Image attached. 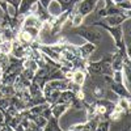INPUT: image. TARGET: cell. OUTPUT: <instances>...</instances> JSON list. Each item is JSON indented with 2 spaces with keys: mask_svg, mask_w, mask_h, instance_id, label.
<instances>
[{
  "mask_svg": "<svg viewBox=\"0 0 131 131\" xmlns=\"http://www.w3.org/2000/svg\"><path fill=\"white\" fill-rule=\"evenodd\" d=\"M112 60V54L106 55L102 59L97 60V62H85V71L88 75H97V76H112L113 70L110 66Z\"/></svg>",
  "mask_w": 131,
  "mask_h": 131,
  "instance_id": "6da1fadb",
  "label": "cell"
},
{
  "mask_svg": "<svg viewBox=\"0 0 131 131\" xmlns=\"http://www.w3.org/2000/svg\"><path fill=\"white\" fill-rule=\"evenodd\" d=\"M75 29V34H78L79 37H81L85 42H92V43H97L102 39V34L101 31L94 30L91 25L89 26H78V28H73Z\"/></svg>",
  "mask_w": 131,
  "mask_h": 131,
  "instance_id": "7a4b0ae2",
  "label": "cell"
},
{
  "mask_svg": "<svg viewBox=\"0 0 131 131\" xmlns=\"http://www.w3.org/2000/svg\"><path fill=\"white\" fill-rule=\"evenodd\" d=\"M98 2H100V0H80V2L73 7L72 10L76 12V13H79V15H81L85 18L89 13H92L94 10Z\"/></svg>",
  "mask_w": 131,
  "mask_h": 131,
  "instance_id": "3957f363",
  "label": "cell"
},
{
  "mask_svg": "<svg viewBox=\"0 0 131 131\" xmlns=\"http://www.w3.org/2000/svg\"><path fill=\"white\" fill-rule=\"evenodd\" d=\"M78 47H79V57L84 60H89V57L96 51L97 45L96 43H92V42H85L80 46L78 45Z\"/></svg>",
  "mask_w": 131,
  "mask_h": 131,
  "instance_id": "277c9868",
  "label": "cell"
},
{
  "mask_svg": "<svg viewBox=\"0 0 131 131\" xmlns=\"http://www.w3.org/2000/svg\"><path fill=\"white\" fill-rule=\"evenodd\" d=\"M86 78H88V73H86V71L84 68H75L70 76V81L83 86L86 81Z\"/></svg>",
  "mask_w": 131,
  "mask_h": 131,
  "instance_id": "5b68a950",
  "label": "cell"
},
{
  "mask_svg": "<svg viewBox=\"0 0 131 131\" xmlns=\"http://www.w3.org/2000/svg\"><path fill=\"white\" fill-rule=\"evenodd\" d=\"M130 12H125V13H121V15H114V16H109V17H105L106 20V25L109 26H119L122 25L125 21H127L130 18Z\"/></svg>",
  "mask_w": 131,
  "mask_h": 131,
  "instance_id": "8992f818",
  "label": "cell"
},
{
  "mask_svg": "<svg viewBox=\"0 0 131 131\" xmlns=\"http://www.w3.org/2000/svg\"><path fill=\"white\" fill-rule=\"evenodd\" d=\"M37 2L38 0H21L18 9H17V16H26L31 13V9L36 5Z\"/></svg>",
  "mask_w": 131,
  "mask_h": 131,
  "instance_id": "52a82bcc",
  "label": "cell"
},
{
  "mask_svg": "<svg viewBox=\"0 0 131 131\" xmlns=\"http://www.w3.org/2000/svg\"><path fill=\"white\" fill-rule=\"evenodd\" d=\"M70 105L67 104H54V105H50V110H51V117L59 119L64 113H67L70 110Z\"/></svg>",
  "mask_w": 131,
  "mask_h": 131,
  "instance_id": "ba28073f",
  "label": "cell"
},
{
  "mask_svg": "<svg viewBox=\"0 0 131 131\" xmlns=\"http://www.w3.org/2000/svg\"><path fill=\"white\" fill-rule=\"evenodd\" d=\"M42 131H66V130L59 126V119L51 117L47 119V122H46L45 127L42 128Z\"/></svg>",
  "mask_w": 131,
  "mask_h": 131,
  "instance_id": "9c48e42d",
  "label": "cell"
},
{
  "mask_svg": "<svg viewBox=\"0 0 131 131\" xmlns=\"http://www.w3.org/2000/svg\"><path fill=\"white\" fill-rule=\"evenodd\" d=\"M54 2H57L60 5V10H62V12H64V10L73 9V7L78 4L80 0H54Z\"/></svg>",
  "mask_w": 131,
  "mask_h": 131,
  "instance_id": "30bf717a",
  "label": "cell"
},
{
  "mask_svg": "<svg viewBox=\"0 0 131 131\" xmlns=\"http://www.w3.org/2000/svg\"><path fill=\"white\" fill-rule=\"evenodd\" d=\"M110 121H109V118H104L101 119L100 122H98L97 127L94 131H110Z\"/></svg>",
  "mask_w": 131,
  "mask_h": 131,
  "instance_id": "8fae6325",
  "label": "cell"
},
{
  "mask_svg": "<svg viewBox=\"0 0 131 131\" xmlns=\"http://www.w3.org/2000/svg\"><path fill=\"white\" fill-rule=\"evenodd\" d=\"M10 51H12V42H9V41H2L0 42V52L10 55Z\"/></svg>",
  "mask_w": 131,
  "mask_h": 131,
  "instance_id": "7c38bea8",
  "label": "cell"
},
{
  "mask_svg": "<svg viewBox=\"0 0 131 131\" xmlns=\"http://www.w3.org/2000/svg\"><path fill=\"white\" fill-rule=\"evenodd\" d=\"M9 63H10V55L0 52V68H2V71H4L8 67Z\"/></svg>",
  "mask_w": 131,
  "mask_h": 131,
  "instance_id": "4fadbf2b",
  "label": "cell"
},
{
  "mask_svg": "<svg viewBox=\"0 0 131 131\" xmlns=\"http://www.w3.org/2000/svg\"><path fill=\"white\" fill-rule=\"evenodd\" d=\"M52 0H38V3L42 5V7H45V8H49V5L51 4Z\"/></svg>",
  "mask_w": 131,
  "mask_h": 131,
  "instance_id": "5bb4252c",
  "label": "cell"
},
{
  "mask_svg": "<svg viewBox=\"0 0 131 131\" xmlns=\"http://www.w3.org/2000/svg\"><path fill=\"white\" fill-rule=\"evenodd\" d=\"M125 131H130V127H128V126H127V127H126V128H125Z\"/></svg>",
  "mask_w": 131,
  "mask_h": 131,
  "instance_id": "9a60e30c",
  "label": "cell"
},
{
  "mask_svg": "<svg viewBox=\"0 0 131 131\" xmlns=\"http://www.w3.org/2000/svg\"><path fill=\"white\" fill-rule=\"evenodd\" d=\"M2 29H3V26H2V25H0V34H2Z\"/></svg>",
  "mask_w": 131,
  "mask_h": 131,
  "instance_id": "2e32d148",
  "label": "cell"
}]
</instances>
